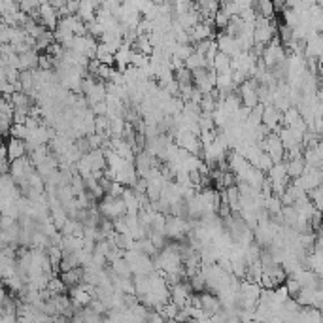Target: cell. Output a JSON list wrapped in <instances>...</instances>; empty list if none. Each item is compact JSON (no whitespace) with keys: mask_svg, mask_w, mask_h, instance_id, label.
Returning a JSON list of instances; mask_svg holds the SVG:
<instances>
[{"mask_svg":"<svg viewBox=\"0 0 323 323\" xmlns=\"http://www.w3.org/2000/svg\"><path fill=\"white\" fill-rule=\"evenodd\" d=\"M257 146L261 148V151H265V153L272 159V163L284 161V157H286V148H284V144H282V140L278 138L276 132L265 134V136L259 140Z\"/></svg>","mask_w":323,"mask_h":323,"instance_id":"obj_1","label":"cell"},{"mask_svg":"<svg viewBox=\"0 0 323 323\" xmlns=\"http://www.w3.org/2000/svg\"><path fill=\"white\" fill-rule=\"evenodd\" d=\"M68 297L74 306H87L89 303H91L93 295H91L85 287H81V284H78V286L68 287Z\"/></svg>","mask_w":323,"mask_h":323,"instance_id":"obj_2","label":"cell"},{"mask_svg":"<svg viewBox=\"0 0 323 323\" xmlns=\"http://www.w3.org/2000/svg\"><path fill=\"white\" fill-rule=\"evenodd\" d=\"M6 155H8V161H13V159H17V157L27 155L25 140H19V138L10 136V140H8V144H6Z\"/></svg>","mask_w":323,"mask_h":323,"instance_id":"obj_3","label":"cell"},{"mask_svg":"<svg viewBox=\"0 0 323 323\" xmlns=\"http://www.w3.org/2000/svg\"><path fill=\"white\" fill-rule=\"evenodd\" d=\"M59 278L62 280V284L66 287H72V286H78L83 278V267H74L70 268V270H64V272H59Z\"/></svg>","mask_w":323,"mask_h":323,"instance_id":"obj_4","label":"cell"},{"mask_svg":"<svg viewBox=\"0 0 323 323\" xmlns=\"http://www.w3.org/2000/svg\"><path fill=\"white\" fill-rule=\"evenodd\" d=\"M286 172L289 178H298V176L305 172L306 163L303 157H295V159H286Z\"/></svg>","mask_w":323,"mask_h":323,"instance_id":"obj_5","label":"cell"},{"mask_svg":"<svg viewBox=\"0 0 323 323\" xmlns=\"http://www.w3.org/2000/svg\"><path fill=\"white\" fill-rule=\"evenodd\" d=\"M212 70H214L216 74H221V72H230V59H229V55H225V53H218V55L214 57V61H212Z\"/></svg>","mask_w":323,"mask_h":323,"instance_id":"obj_6","label":"cell"},{"mask_svg":"<svg viewBox=\"0 0 323 323\" xmlns=\"http://www.w3.org/2000/svg\"><path fill=\"white\" fill-rule=\"evenodd\" d=\"M8 136L25 140V138L29 136V129H27L25 123H12L10 125V131H8Z\"/></svg>","mask_w":323,"mask_h":323,"instance_id":"obj_7","label":"cell"},{"mask_svg":"<svg viewBox=\"0 0 323 323\" xmlns=\"http://www.w3.org/2000/svg\"><path fill=\"white\" fill-rule=\"evenodd\" d=\"M38 68L40 70L53 68V57H50L48 53H45V55H38Z\"/></svg>","mask_w":323,"mask_h":323,"instance_id":"obj_8","label":"cell"}]
</instances>
